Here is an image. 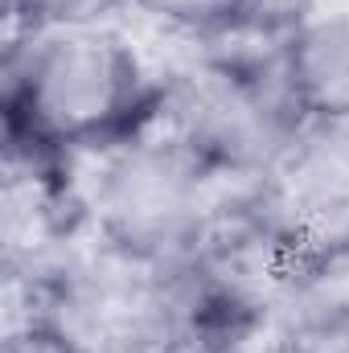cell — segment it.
I'll return each instance as SVG.
<instances>
[{
    "mask_svg": "<svg viewBox=\"0 0 349 353\" xmlns=\"http://www.w3.org/2000/svg\"><path fill=\"white\" fill-rule=\"evenodd\" d=\"M41 279L46 329L79 353H201L210 292L193 263L128 255L90 230Z\"/></svg>",
    "mask_w": 349,
    "mask_h": 353,
    "instance_id": "obj_1",
    "label": "cell"
},
{
    "mask_svg": "<svg viewBox=\"0 0 349 353\" xmlns=\"http://www.w3.org/2000/svg\"><path fill=\"white\" fill-rule=\"evenodd\" d=\"M230 173L210 169L193 148L144 123L136 136L83 148L66 189L94 234L128 255L189 263Z\"/></svg>",
    "mask_w": 349,
    "mask_h": 353,
    "instance_id": "obj_2",
    "label": "cell"
},
{
    "mask_svg": "<svg viewBox=\"0 0 349 353\" xmlns=\"http://www.w3.org/2000/svg\"><path fill=\"white\" fill-rule=\"evenodd\" d=\"M304 119L288 46L263 58H222L201 46L197 58L161 79L157 111L148 115L152 128L230 176H263Z\"/></svg>",
    "mask_w": 349,
    "mask_h": 353,
    "instance_id": "obj_3",
    "label": "cell"
},
{
    "mask_svg": "<svg viewBox=\"0 0 349 353\" xmlns=\"http://www.w3.org/2000/svg\"><path fill=\"white\" fill-rule=\"evenodd\" d=\"M8 94L29 128L50 140H87L136 107L148 74L119 25L33 29L4 46Z\"/></svg>",
    "mask_w": 349,
    "mask_h": 353,
    "instance_id": "obj_4",
    "label": "cell"
},
{
    "mask_svg": "<svg viewBox=\"0 0 349 353\" xmlns=\"http://www.w3.org/2000/svg\"><path fill=\"white\" fill-rule=\"evenodd\" d=\"M259 193L308 263L349 255V115H308Z\"/></svg>",
    "mask_w": 349,
    "mask_h": 353,
    "instance_id": "obj_5",
    "label": "cell"
},
{
    "mask_svg": "<svg viewBox=\"0 0 349 353\" xmlns=\"http://www.w3.org/2000/svg\"><path fill=\"white\" fill-rule=\"evenodd\" d=\"M74 239H79V226L62 210V189L46 176L41 165H33V157H25L21 148H8L4 189H0L4 271L41 279Z\"/></svg>",
    "mask_w": 349,
    "mask_h": 353,
    "instance_id": "obj_6",
    "label": "cell"
},
{
    "mask_svg": "<svg viewBox=\"0 0 349 353\" xmlns=\"http://www.w3.org/2000/svg\"><path fill=\"white\" fill-rule=\"evenodd\" d=\"M288 74L308 115H349V0H317L292 25Z\"/></svg>",
    "mask_w": 349,
    "mask_h": 353,
    "instance_id": "obj_7",
    "label": "cell"
},
{
    "mask_svg": "<svg viewBox=\"0 0 349 353\" xmlns=\"http://www.w3.org/2000/svg\"><path fill=\"white\" fill-rule=\"evenodd\" d=\"M136 0H8V37L21 41L33 29H66V25H115Z\"/></svg>",
    "mask_w": 349,
    "mask_h": 353,
    "instance_id": "obj_8",
    "label": "cell"
},
{
    "mask_svg": "<svg viewBox=\"0 0 349 353\" xmlns=\"http://www.w3.org/2000/svg\"><path fill=\"white\" fill-rule=\"evenodd\" d=\"M243 0H136V12L161 21V25H173L185 33H214L222 25H230L239 17Z\"/></svg>",
    "mask_w": 349,
    "mask_h": 353,
    "instance_id": "obj_9",
    "label": "cell"
},
{
    "mask_svg": "<svg viewBox=\"0 0 349 353\" xmlns=\"http://www.w3.org/2000/svg\"><path fill=\"white\" fill-rule=\"evenodd\" d=\"M317 0H243L239 17L243 25H255V29H267V33H292V25L312 8Z\"/></svg>",
    "mask_w": 349,
    "mask_h": 353,
    "instance_id": "obj_10",
    "label": "cell"
},
{
    "mask_svg": "<svg viewBox=\"0 0 349 353\" xmlns=\"http://www.w3.org/2000/svg\"><path fill=\"white\" fill-rule=\"evenodd\" d=\"M4 353H79L74 345H66L54 329H29L17 337H4Z\"/></svg>",
    "mask_w": 349,
    "mask_h": 353,
    "instance_id": "obj_11",
    "label": "cell"
}]
</instances>
